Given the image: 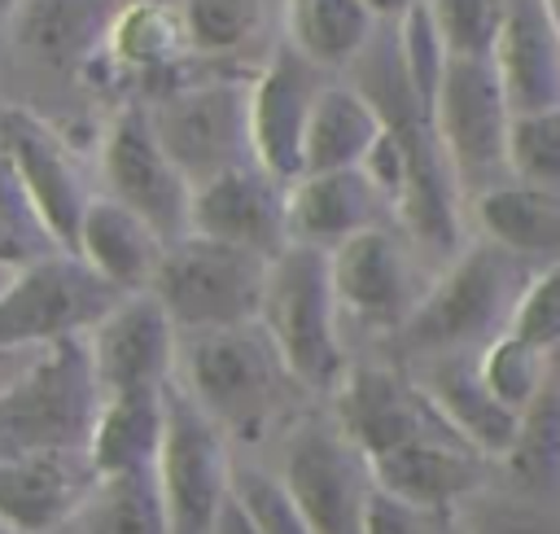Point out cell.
<instances>
[{
	"label": "cell",
	"mask_w": 560,
	"mask_h": 534,
	"mask_svg": "<svg viewBox=\"0 0 560 534\" xmlns=\"http://www.w3.org/2000/svg\"><path fill=\"white\" fill-rule=\"evenodd\" d=\"M529 263L503 254L490 241L464 245L446 271L420 293L411 315L398 324L394 341L407 359L424 363L438 355H472L499 333L516 311L521 289L529 285Z\"/></svg>",
	"instance_id": "cell-1"
},
{
	"label": "cell",
	"mask_w": 560,
	"mask_h": 534,
	"mask_svg": "<svg viewBox=\"0 0 560 534\" xmlns=\"http://www.w3.org/2000/svg\"><path fill=\"white\" fill-rule=\"evenodd\" d=\"M175 385L219 425L223 438H258L284 407L293 376L267 333L258 324H241L179 333Z\"/></svg>",
	"instance_id": "cell-2"
},
{
	"label": "cell",
	"mask_w": 560,
	"mask_h": 534,
	"mask_svg": "<svg viewBox=\"0 0 560 534\" xmlns=\"http://www.w3.org/2000/svg\"><path fill=\"white\" fill-rule=\"evenodd\" d=\"M101 411V385L83 337L44 346L0 385V460L35 451H83Z\"/></svg>",
	"instance_id": "cell-3"
},
{
	"label": "cell",
	"mask_w": 560,
	"mask_h": 534,
	"mask_svg": "<svg viewBox=\"0 0 560 534\" xmlns=\"http://www.w3.org/2000/svg\"><path fill=\"white\" fill-rule=\"evenodd\" d=\"M337 320L341 315L328 285V254L289 245L280 258H271L258 328L276 346L293 385L311 394H332L341 385L350 363L341 350Z\"/></svg>",
	"instance_id": "cell-4"
},
{
	"label": "cell",
	"mask_w": 560,
	"mask_h": 534,
	"mask_svg": "<svg viewBox=\"0 0 560 534\" xmlns=\"http://www.w3.org/2000/svg\"><path fill=\"white\" fill-rule=\"evenodd\" d=\"M267 267L271 263L249 249L188 232L162 249L149 293L158 298L175 333L241 328V324H258Z\"/></svg>",
	"instance_id": "cell-5"
},
{
	"label": "cell",
	"mask_w": 560,
	"mask_h": 534,
	"mask_svg": "<svg viewBox=\"0 0 560 534\" xmlns=\"http://www.w3.org/2000/svg\"><path fill=\"white\" fill-rule=\"evenodd\" d=\"M245 101H249L245 74H184L179 83H171L166 92L140 105L166 158L197 188L228 166L254 162Z\"/></svg>",
	"instance_id": "cell-6"
},
{
	"label": "cell",
	"mask_w": 560,
	"mask_h": 534,
	"mask_svg": "<svg viewBox=\"0 0 560 534\" xmlns=\"http://www.w3.org/2000/svg\"><path fill=\"white\" fill-rule=\"evenodd\" d=\"M166 534H210L228 490L232 455L219 425L171 381L162 394V446L153 460Z\"/></svg>",
	"instance_id": "cell-7"
},
{
	"label": "cell",
	"mask_w": 560,
	"mask_h": 534,
	"mask_svg": "<svg viewBox=\"0 0 560 534\" xmlns=\"http://www.w3.org/2000/svg\"><path fill=\"white\" fill-rule=\"evenodd\" d=\"M114 293L74 254H44L0 285V355L44 350L66 337H83L101 315L114 311Z\"/></svg>",
	"instance_id": "cell-8"
},
{
	"label": "cell",
	"mask_w": 560,
	"mask_h": 534,
	"mask_svg": "<svg viewBox=\"0 0 560 534\" xmlns=\"http://www.w3.org/2000/svg\"><path fill=\"white\" fill-rule=\"evenodd\" d=\"M508 127L512 109L494 79L490 61H446L438 101H433V131L455 175L459 197H481L512 179L508 171Z\"/></svg>",
	"instance_id": "cell-9"
},
{
	"label": "cell",
	"mask_w": 560,
	"mask_h": 534,
	"mask_svg": "<svg viewBox=\"0 0 560 534\" xmlns=\"http://www.w3.org/2000/svg\"><path fill=\"white\" fill-rule=\"evenodd\" d=\"M96 166H101V193L122 210H131L136 219H144L166 245L188 236L192 184L158 144L140 101H127L105 123L96 144Z\"/></svg>",
	"instance_id": "cell-10"
},
{
	"label": "cell",
	"mask_w": 560,
	"mask_h": 534,
	"mask_svg": "<svg viewBox=\"0 0 560 534\" xmlns=\"http://www.w3.org/2000/svg\"><path fill=\"white\" fill-rule=\"evenodd\" d=\"M280 486L311 534H363V508L372 495L368 460L346 442L332 416H306L284 442Z\"/></svg>",
	"instance_id": "cell-11"
},
{
	"label": "cell",
	"mask_w": 560,
	"mask_h": 534,
	"mask_svg": "<svg viewBox=\"0 0 560 534\" xmlns=\"http://www.w3.org/2000/svg\"><path fill=\"white\" fill-rule=\"evenodd\" d=\"M0 144L13 162V175L22 184V197L35 214V223L61 254H70L79 214L96 197V193H88V184L79 175L74 149L39 114L18 109V105H0Z\"/></svg>",
	"instance_id": "cell-12"
},
{
	"label": "cell",
	"mask_w": 560,
	"mask_h": 534,
	"mask_svg": "<svg viewBox=\"0 0 560 534\" xmlns=\"http://www.w3.org/2000/svg\"><path fill=\"white\" fill-rule=\"evenodd\" d=\"M324 83L328 74L289 44H276L249 74V153L280 184H293L302 175V136Z\"/></svg>",
	"instance_id": "cell-13"
},
{
	"label": "cell",
	"mask_w": 560,
	"mask_h": 534,
	"mask_svg": "<svg viewBox=\"0 0 560 534\" xmlns=\"http://www.w3.org/2000/svg\"><path fill=\"white\" fill-rule=\"evenodd\" d=\"M88 359L101 385V398L109 394H158L175 381V346L179 333L158 306L153 293H127L114 302L109 315H101L88 333Z\"/></svg>",
	"instance_id": "cell-14"
},
{
	"label": "cell",
	"mask_w": 560,
	"mask_h": 534,
	"mask_svg": "<svg viewBox=\"0 0 560 534\" xmlns=\"http://www.w3.org/2000/svg\"><path fill=\"white\" fill-rule=\"evenodd\" d=\"M332 398V425L346 433V442L363 455L376 460L402 442L451 433L442 416L429 407L411 372L385 368V363H354L346 368L341 385L328 394Z\"/></svg>",
	"instance_id": "cell-15"
},
{
	"label": "cell",
	"mask_w": 560,
	"mask_h": 534,
	"mask_svg": "<svg viewBox=\"0 0 560 534\" xmlns=\"http://www.w3.org/2000/svg\"><path fill=\"white\" fill-rule=\"evenodd\" d=\"M328 285H332L337 315H350L354 324L389 328V333H398V324L411 315V306L424 293L416 289L411 254L394 232V223L368 228L341 241L337 249H328Z\"/></svg>",
	"instance_id": "cell-16"
},
{
	"label": "cell",
	"mask_w": 560,
	"mask_h": 534,
	"mask_svg": "<svg viewBox=\"0 0 560 534\" xmlns=\"http://www.w3.org/2000/svg\"><path fill=\"white\" fill-rule=\"evenodd\" d=\"M284 193H289V184L271 179L258 162L228 166V171H219L192 188L188 232L249 249V254L271 263L289 249Z\"/></svg>",
	"instance_id": "cell-17"
},
{
	"label": "cell",
	"mask_w": 560,
	"mask_h": 534,
	"mask_svg": "<svg viewBox=\"0 0 560 534\" xmlns=\"http://www.w3.org/2000/svg\"><path fill=\"white\" fill-rule=\"evenodd\" d=\"M385 223H394V210L359 166L298 175L284 193L289 245H306V249L328 254L341 241H350L368 228H385Z\"/></svg>",
	"instance_id": "cell-18"
},
{
	"label": "cell",
	"mask_w": 560,
	"mask_h": 534,
	"mask_svg": "<svg viewBox=\"0 0 560 534\" xmlns=\"http://www.w3.org/2000/svg\"><path fill=\"white\" fill-rule=\"evenodd\" d=\"M368 473L376 490L402 503L429 512H459V503L472 499V490L481 486L486 460L472 446H464L455 433H433L368 460Z\"/></svg>",
	"instance_id": "cell-19"
},
{
	"label": "cell",
	"mask_w": 560,
	"mask_h": 534,
	"mask_svg": "<svg viewBox=\"0 0 560 534\" xmlns=\"http://www.w3.org/2000/svg\"><path fill=\"white\" fill-rule=\"evenodd\" d=\"M83 451H35L0 460V525L9 534H57L92 486Z\"/></svg>",
	"instance_id": "cell-20"
},
{
	"label": "cell",
	"mask_w": 560,
	"mask_h": 534,
	"mask_svg": "<svg viewBox=\"0 0 560 534\" xmlns=\"http://www.w3.org/2000/svg\"><path fill=\"white\" fill-rule=\"evenodd\" d=\"M490 66L512 118L560 105V26L547 0H508Z\"/></svg>",
	"instance_id": "cell-21"
},
{
	"label": "cell",
	"mask_w": 560,
	"mask_h": 534,
	"mask_svg": "<svg viewBox=\"0 0 560 534\" xmlns=\"http://www.w3.org/2000/svg\"><path fill=\"white\" fill-rule=\"evenodd\" d=\"M411 381L429 398V407L442 416V425L472 446L481 460H503L512 438H516V411H508L477 372V350L472 355H438L411 368Z\"/></svg>",
	"instance_id": "cell-22"
},
{
	"label": "cell",
	"mask_w": 560,
	"mask_h": 534,
	"mask_svg": "<svg viewBox=\"0 0 560 534\" xmlns=\"http://www.w3.org/2000/svg\"><path fill=\"white\" fill-rule=\"evenodd\" d=\"M162 249H166V241L144 219H136L131 210L109 201L105 193H96L83 206L79 228H74V245H70V254L122 298L149 293L158 263H162Z\"/></svg>",
	"instance_id": "cell-23"
},
{
	"label": "cell",
	"mask_w": 560,
	"mask_h": 534,
	"mask_svg": "<svg viewBox=\"0 0 560 534\" xmlns=\"http://www.w3.org/2000/svg\"><path fill=\"white\" fill-rule=\"evenodd\" d=\"M101 53H105V61L118 74L127 70V74H140V79H162L158 92H166L171 83H179L188 74V61H192V48L184 39L179 9H171L162 0L118 4ZM158 92H149V96H158Z\"/></svg>",
	"instance_id": "cell-24"
},
{
	"label": "cell",
	"mask_w": 560,
	"mask_h": 534,
	"mask_svg": "<svg viewBox=\"0 0 560 534\" xmlns=\"http://www.w3.org/2000/svg\"><path fill=\"white\" fill-rule=\"evenodd\" d=\"M118 4L122 0H22L9 18V31L26 57L70 70L101 53Z\"/></svg>",
	"instance_id": "cell-25"
},
{
	"label": "cell",
	"mask_w": 560,
	"mask_h": 534,
	"mask_svg": "<svg viewBox=\"0 0 560 534\" xmlns=\"http://www.w3.org/2000/svg\"><path fill=\"white\" fill-rule=\"evenodd\" d=\"M472 219L481 241L499 245L521 263H556L560 258V193L534 184H499L472 197Z\"/></svg>",
	"instance_id": "cell-26"
},
{
	"label": "cell",
	"mask_w": 560,
	"mask_h": 534,
	"mask_svg": "<svg viewBox=\"0 0 560 534\" xmlns=\"http://www.w3.org/2000/svg\"><path fill=\"white\" fill-rule=\"evenodd\" d=\"M381 136V114L354 83L328 79L311 105L306 136H302V175L319 171H350L363 166L368 149Z\"/></svg>",
	"instance_id": "cell-27"
},
{
	"label": "cell",
	"mask_w": 560,
	"mask_h": 534,
	"mask_svg": "<svg viewBox=\"0 0 560 534\" xmlns=\"http://www.w3.org/2000/svg\"><path fill=\"white\" fill-rule=\"evenodd\" d=\"M503 468L525 503L560 508V355L551 359L538 394L516 416V438L503 455Z\"/></svg>",
	"instance_id": "cell-28"
},
{
	"label": "cell",
	"mask_w": 560,
	"mask_h": 534,
	"mask_svg": "<svg viewBox=\"0 0 560 534\" xmlns=\"http://www.w3.org/2000/svg\"><path fill=\"white\" fill-rule=\"evenodd\" d=\"M162 394H109L101 398L96 425L88 433V468L92 477L149 473L162 446Z\"/></svg>",
	"instance_id": "cell-29"
},
{
	"label": "cell",
	"mask_w": 560,
	"mask_h": 534,
	"mask_svg": "<svg viewBox=\"0 0 560 534\" xmlns=\"http://www.w3.org/2000/svg\"><path fill=\"white\" fill-rule=\"evenodd\" d=\"M376 26L381 22L359 0H284V44L324 74L354 66V57L372 44Z\"/></svg>",
	"instance_id": "cell-30"
},
{
	"label": "cell",
	"mask_w": 560,
	"mask_h": 534,
	"mask_svg": "<svg viewBox=\"0 0 560 534\" xmlns=\"http://www.w3.org/2000/svg\"><path fill=\"white\" fill-rule=\"evenodd\" d=\"M57 534H166V512L158 499L153 468L96 477Z\"/></svg>",
	"instance_id": "cell-31"
},
{
	"label": "cell",
	"mask_w": 560,
	"mask_h": 534,
	"mask_svg": "<svg viewBox=\"0 0 560 534\" xmlns=\"http://www.w3.org/2000/svg\"><path fill=\"white\" fill-rule=\"evenodd\" d=\"M184 39L201 61H228L245 53L267 26V0H184Z\"/></svg>",
	"instance_id": "cell-32"
},
{
	"label": "cell",
	"mask_w": 560,
	"mask_h": 534,
	"mask_svg": "<svg viewBox=\"0 0 560 534\" xmlns=\"http://www.w3.org/2000/svg\"><path fill=\"white\" fill-rule=\"evenodd\" d=\"M560 355V350H556ZM556 355H547V350H538V346H529V341H521V337H512V333H499L494 341H486L481 350H477V372H481V385L508 407V411H525V403L538 394V385L547 381V372H551V359Z\"/></svg>",
	"instance_id": "cell-33"
},
{
	"label": "cell",
	"mask_w": 560,
	"mask_h": 534,
	"mask_svg": "<svg viewBox=\"0 0 560 534\" xmlns=\"http://www.w3.org/2000/svg\"><path fill=\"white\" fill-rule=\"evenodd\" d=\"M424 9L433 18V31L446 57L490 61L508 18V0H424Z\"/></svg>",
	"instance_id": "cell-34"
},
{
	"label": "cell",
	"mask_w": 560,
	"mask_h": 534,
	"mask_svg": "<svg viewBox=\"0 0 560 534\" xmlns=\"http://www.w3.org/2000/svg\"><path fill=\"white\" fill-rule=\"evenodd\" d=\"M508 171L516 184L560 193V105L516 114L508 127Z\"/></svg>",
	"instance_id": "cell-35"
},
{
	"label": "cell",
	"mask_w": 560,
	"mask_h": 534,
	"mask_svg": "<svg viewBox=\"0 0 560 534\" xmlns=\"http://www.w3.org/2000/svg\"><path fill=\"white\" fill-rule=\"evenodd\" d=\"M394 26V44H398V61H402V79L420 105V114L433 123V101H438V88H442V74H446V48L433 31V18L429 9H411L407 18L389 22Z\"/></svg>",
	"instance_id": "cell-36"
},
{
	"label": "cell",
	"mask_w": 560,
	"mask_h": 534,
	"mask_svg": "<svg viewBox=\"0 0 560 534\" xmlns=\"http://www.w3.org/2000/svg\"><path fill=\"white\" fill-rule=\"evenodd\" d=\"M508 333L556 355L560 350V258L556 263H542L529 285L521 289L516 298V311L508 320Z\"/></svg>",
	"instance_id": "cell-37"
},
{
	"label": "cell",
	"mask_w": 560,
	"mask_h": 534,
	"mask_svg": "<svg viewBox=\"0 0 560 534\" xmlns=\"http://www.w3.org/2000/svg\"><path fill=\"white\" fill-rule=\"evenodd\" d=\"M232 499L249 512L258 534H311L306 521L298 516L289 490L280 486V477H271L262 468H236L232 464Z\"/></svg>",
	"instance_id": "cell-38"
},
{
	"label": "cell",
	"mask_w": 560,
	"mask_h": 534,
	"mask_svg": "<svg viewBox=\"0 0 560 534\" xmlns=\"http://www.w3.org/2000/svg\"><path fill=\"white\" fill-rule=\"evenodd\" d=\"M363 534H459V516L402 503L372 486L368 508H363Z\"/></svg>",
	"instance_id": "cell-39"
},
{
	"label": "cell",
	"mask_w": 560,
	"mask_h": 534,
	"mask_svg": "<svg viewBox=\"0 0 560 534\" xmlns=\"http://www.w3.org/2000/svg\"><path fill=\"white\" fill-rule=\"evenodd\" d=\"M459 534H560V508L542 503H477L464 521Z\"/></svg>",
	"instance_id": "cell-40"
},
{
	"label": "cell",
	"mask_w": 560,
	"mask_h": 534,
	"mask_svg": "<svg viewBox=\"0 0 560 534\" xmlns=\"http://www.w3.org/2000/svg\"><path fill=\"white\" fill-rule=\"evenodd\" d=\"M210 534H258V525L249 521V512H245V508L232 499V490H228V499H223V508H219Z\"/></svg>",
	"instance_id": "cell-41"
},
{
	"label": "cell",
	"mask_w": 560,
	"mask_h": 534,
	"mask_svg": "<svg viewBox=\"0 0 560 534\" xmlns=\"http://www.w3.org/2000/svg\"><path fill=\"white\" fill-rule=\"evenodd\" d=\"M359 4H363V9L385 26V22H398V18H407L411 9H420L424 0H359Z\"/></svg>",
	"instance_id": "cell-42"
},
{
	"label": "cell",
	"mask_w": 560,
	"mask_h": 534,
	"mask_svg": "<svg viewBox=\"0 0 560 534\" xmlns=\"http://www.w3.org/2000/svg\"><path fill=\"white\" fill-rule=\"evenodd\" d=\"M18 4H22V0H0V26H9V18L18 13Z\"/></svg>",
	"instance_id": "cell-43"
},
{
	"label": "cell",
	"mask_w": 560,
	"mask_h": 534,
	"mask_svg": "<svg viewBox=\"0 0 560 534\" xmlns=\"http://www.w3.org/2000/svg\"><path fill=\"white\" fill-rule=\"evenodd\" d=\"M4 280H9V271H4V267H0V285H4Z\"/></svg>",
	"instance_id": "cell-44"
},
{
	"label": "cell",
	"mask_w": 560,
	"mask_h": 534,
	"mask_svg": "<svg viewBox=\"0 0 560 534\" xmlns=\"http://www.w3.org/2000/svg\"><path fill=\"white\" fill-rule=\"evenodd\" d=\"M0 534H9V530H4V525H0Z\"/></svg>",
	"instance_id": "cell-45"
}]
</instances>
